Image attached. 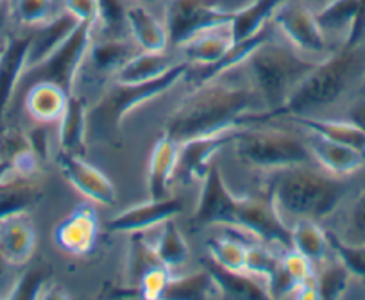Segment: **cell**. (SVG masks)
Returning <instances> with one entry per match:
<instances>
[{"instance_id": "cell-8", "label": "cell", "mask_w": 365, "mask_h": 300, "mask_svg": "<svg viewBox=\"0 0 365 300\" xmlns=\"http://www.w3.org/2000/svg\"><path fill=\"white\" fill-rule=\"evenodd\" d=\"M272 26L283 40L307 58L321 61L335 52L315 20V11L304 0H283L274 11Z\"/></svg>"}, {"instance_id": "cell-18", "label": "cell", "mask_w": 365, "mask_h": 300, "mask_svg": "<svg viewBox=\"0 0 365 300\" xmlns=\"http://www.w3.org/2000/svg\"><path fill=\"white\" fill-rule=\"evenodd\" d=\"M307 145L310 149L312 159L319 165V168L326 170L331 176L346 179L354 176L365 166V156L351 146L342 143L331 141L317 132L307 131Z\"/></svg>"}, {"instance_id": "cell-54", "label": "cell", "mask_w": 365, "mask_h": 300, "mask_svg": "<svg viewBox=\"0 0 365 300\" xmlns=\"http://www.w3.org/2000/svg\"><path fill=\"white\" fill-rule=\"evenodd\" d=\"M138 2H143V4H154L158 0H138Z\"/></svg>"}, {"instance_id": "cell-38", "label": "cell", "mask_w": 365, "mask_h": 300, "mask_svg": "<svg viewBox=\"0 0 365 300\" xmlns=\"http://www.w3.org/2000/svg\"><path fill=\"white\" fill-rule=\"evenodd\" d=\"M158 264H161V261L158 259L153 245H150L149 242H145L143 232L131 235V249H129V256H128V272H129V282H131V286L138 288L140 279H142L150 268L158 267Z\"/></svg>"}, {"instance_id": "cell-7", "label": "cell", "mask_w": 365, "mask_h": 300, "mask_svg": "<svg viewBox=\"0 0 365 300\" xmlns=\"http://www.w3.org/2000/svg\"><path fill=\"white\" fill-rule=\"evenodd\" d=\"M93 34H96L93 23H79L47 59L24 72L22 82H27L29 86L38 81L54 82L61 86L68 95H72L77 77L86 63V54L93 41Z\"/></svg>"}, {"instance_id": "cell-29", "label": "cell", "mask_w": 365, "mask_h": 300, "mask_svg": "<svg viewBox=\"0 0 365 300\" xmlns=\"http://www.w3.org/2000/svg\"><path fill=\"white\" fill-rule=\"evenodd\" d=\"M294 124L303 127L304 131L317 132V134L324 136V138L331 139V141L342 143V145L351 146V149L358 150L365 156V132L353 124L351 120L344 118H321V117H296L289 118Z\"/></svg>"}, {"instance_id": "cell-5", "label": "cell", "mask_w": 365, "mask_h": 300, "mask_svg": "<svg viewBox=\"0 0 365 300\" xmlns=\"http://www.w3.org/2000/svg\"><path fill=\"white\" fill-rule=\"evenodd\" d=\"M188 70H190L188 63L179 61L165 75L153 81L140 82V85H120L113 81L111 88L106 90L97 106L88 109V131L91 129L103 138H111L120 131L124 118L131 111L174 88L187 75Z\"/></svg>"}, {"instance_id": "cell-23", "label": "cell", "mask_w": 365, "mask_h": 300, "mask_svg": "<svg viewBox=\"0 0 365 300\" xmlns=\"http://www.w3.org/2000/svg\"><path fill=\"white\" fill-rule=\"evenodd\" d=\"M77 26H79V22L61 9L51 22L36 27V29L31 33L26 70L33 68L38 63L47 59L48 55H51L52 52H54L56 48L73 33V29H76Z\"/></svg>"}, {"instance_id": "cell-20", "label": "cell", "mask_w": 365, "mask_h": 300, "mask_svg": "<svg viewBox=\"0 0 365 300\" xmlns=\"http://www.w3.org/2000/svg\"><path fill=\"white\" fill-rule=\"evenodd\" d=\"M128 34L142 52H165L168 48V34L165 23L143 2H129L125 11Z\"/></svg>"}, {"instance_id": "cell-42", "label": "cell", "mask_w": 365, "mask_h": 300, "mask_svg": "<svg viewBox=\"0 0 365 300\" xmlns=\"http://www.w3.org/2000/svg\"><path fill=\"white\" fill-rule=\"evenodd\" d=\"M279 263H282L283 272L292 281V284L312 281L317 274V267H315L314 261H310L304 254L292 249V247H289V250L279 257Z\"/></svg>"}, {"instance_id": "cell-43", "label": "cell", "mask_w": 365, "mask_h": 300, "mask_svg": "<svg viewBox=\"0 0 365 300\" xmlns=\"http://www.w3.org/2000/svg\"><path fill=\"white\" fill-rule=\"evenodd\" d=\"M170 274V268L163 267V264L150 268L138 282L140 296L142 299H163V293L172 277Z\"/></svg>"}, {"instance_id": "cell-14", "label": "cell", "mask_w": 365, "mask_h": 300, "mask_svg": "<svg viewBox=\"0 0 365 300\" xmlns=\"http://www.w3.org/2000/svg\"><path fill=\"white\" fill-rule=\"evenodd\" d=\"M237 202L238 197L231 193L230 188L226 186L222 176H220V170L212 165L202 179L201 197H199L197 208L192 216V225H199V227L226 225L230 227Z\"/></svg>"}, {"instance_id": "cell-4", "label": "cell", "mask_w": 365, "mask_h": 300, "mask_svg": "<svg viewBox=\"0 0 365 300\" xmlns=\"http://www.w3.org/2000/svg\"><path fill=\"white\" fill-rule=\"evenodd\" d=\"M269 198L282 218L319 220L331 215L347 193L346 181L308 165L276 170Z\"/></svg>"}, {"instance_id": "cell-37", "label": "cell", "mask_w": 365, "mask_h": 300, "mask_svg": "<svg viewBox=\"0 0 365 300\" xmlns=\"http://www.w3.org/2000/svg\"><path fill=\"white\" fill-rule=\"evenodd\" d=\"M58 13L56 0H9V16L31 29L51 22Z\"/></svg>"}, {"instance_id": "cell-3", "label": "cell", "mask_w": 365, "mask_h": 300, "mask_svg": "<svg viewBox=\"0 0 365 300\" xmlns=\"http://www.w3.org/2000/svg\"><path fill=\"white\" fill-rule=\"evenodd\" d=\"M364 73L365 43L353 48H339L321 59L297 85L289 100L278 111L265 117L263 122L276 118L317 117V113L335 106L351 88H356Z\"/></svg>"}, {"instance_id": "cell-1", "label": "cell", "mask_w": 365, "mask_h": 300, "mask_svg": "<svg viewBox=\"0 0 365 300\" xmlns=\"http://www.w3.org/2000/svg\"><path fill=\"white\" fill-rule=\"evenodd\" d=\"M265 109L262 99L244 75V81L220 77L195 86L165 122V134L178 143L224 129L242 127L251 113Z\"/></svg>"}, {"instance_id": "cell-25", "label": "cell", "mask_w": 365, "mask_h": 300, "mask_svg": "<svg viewBox=\"0 0 365 300\" xmlns=\"http://www.w3.org/2000/svg\"><path fill=\"white\" fill-rule=\"evenodd\" d=\"M70 95L54 82L38 81L26 93V111L38 124H54L61 120Z\"/></svg>"}, {"instance_id": "cell-41", "label": "cell", "mask_w": 365, "mask_h": 300, "mask_svg": "<svg viewBox=\"0 0 365 300\" xmlns=\"http://www.w3.org/2000/svg\"><path fill=\"white\" fill-rule=\"evenodd\" d=\"M43 289H48V275L43 268H29L24 272L15 284L9 288L6 299L13 300H33L43 299Z\"/></svg>"}, {"instance_id": "cell-50", "label": "cell", "mask_w": 365, "mask_h": 300, "mask_svg": "<svg viewBox=\"0 0 365 300\" xmlns=\"http://www.w3.org/2000/svg\"><path fill=\"white\" fill-rule=\"evenodd\" d=\"M9 264L6 263V259L2 256H0V289H2V286H4L6 282V270H8Z\"/></svg>"}, {"instance_id": "cell-35", "label": "cell", "mask_w": 365, "mask_h": 300, "mask_svg": "<svg viewBox=\"0 0 365 300\" xmlns=\"http://www.w3.org/2000/svg\"><path fill=\"white\" fill-rule=\"evenodd\" d=\"M353 275L339 259H326L321 263V268L315 274L319 299H342L344 293L349 288Z\"/></svg>"}, {"instance_id": "cell-49", "label": "cell", "mask_w": 365, "mask_h": 300, "mask_svg": "<svg viewBox=\"0 0 365 300\" xmlns=\"http://www.w3.org/2000/svg\"><path fill=\"white\" fill-rule=\"evenodd\" d=\"M11 172V163L9 159H0V183L4 181V177Z\"/></svg>"}, {"instance_id": "cell-16", "label": "cell", "mask_w": 365, "mask_h": 300, "mask_svg": "<svg viewBox=\"0 0 365 300\" xmlns=\"http://www.w3.org/2000/svg\"><path fill=\"white\" fill-rule=\"evenodd\" d=\"M235 47L233 33H231L230 22L219 23V26L208 27L199 31L187 41H182L175 50L179 52L181 59L190 66L197 68H208L215 66L226 58Z\"/></svg>"}, {"instance_id": "cell-51", "label": "cell", "mask_w": 365, "mask_h": 300, "mask_svg": "<svg viewBox=\"0 0 365 300\" xmlns=\"http://www.w3.org/2000/svg\"><path fill=\"white\" fill-rule=\"evenodd\" d=\"M304 2H307V4L315 11V9H319L322 4H324L326 0H304Z\"/></svg>"}, {"instance_id": "cell-45", "label": "cell", "mask_w": 365, "mask_h": 300, "mask_svg": "<svg viewBox=\"0 0 365 300\" xmlns=\"http://www.w3.org/2000/svg\"><path fill=\"white\" fill-rule=\"evenodd\" d=\"M364 43H365V0H358L353 27H351L349 38H347L344 47L353 48V47H360V45Z\"/></svg>"}, {"instance_id": "cell-9", "label": "cell", "mask_w": 365, "mask_h": 300, "mask_svg": "<svg viewBox=\"0 0 365 300\" xmlns=\"http://www.w3.org/2000/svg\"><path fill=\"white\" fill-rule=\"evenodd\" d=\"M233 11L219 0H167L163 23L167 27L168 47L175 48L199 31L230 22Z\"/></svg>"}, {"instance_id": "cell-34", "label": "cell", "mask_w": 365, "mask_h": 300, "mask_svg": "<svg viewBox=\"0 0 365 300\" xmlns=\"http://www.w3.org/2000/svg\"><path fill=\"white\" fill-rule=\"evenodd\" d=\"M213 296H219V291H217L215 281L206 268L201 272L182 275V277H170L163 293V299L172 300H199L213 299Z\"/></svg>"}, {"instance_id": "cell-11", "label": "cell", "mask_w": 365, "mask_h": 300, "mask_svg": "<svg viewBox=\"0 0 365 300\" xmlns=\"http://www.w3.org/2000/svg\"><path fill=\"white\" fill-rule=\"evenodd\" d=\"M238 127L210 132L179 143L178 165L174 177L181 183H195L205 179L206 172L212 166V159L224 145H231L237 136Z\"/></svg>"}, {"instance_id": "cell-33", "label": "cell", "mask_w": 365, "mask_h": 300, "mask_svg": "<svg viewBox=\"0 0 365 300\" xmlns=\"http://www.w3.org/2000/svg\"><path fill=\"white\" fill-rule=\"evenodd\" d=\"M292 235V249L299 250L301 254L314 261L315 267L326 261L329 249L328 231L319 225L315 220H297L290 227Z\"/></svg>"}, {"instance_id": "cell-52", "label": "cell", "mask_w": 365, "mask_h": 300, "mask_svg": "<svg viewBox=\"0 0 365 300\" xmlns=\"http://www.w3.org/2000/svg\"><path fill=\"white\" fill-rule=\"evenodd\" d=\"M356 95H364L365 97V73H364V77L360 79V82H358V86H356Z\"/></svg>"}, {"instance_id": "cell-55", "label": "cell", "mask_w": 365, "mask_h": 300, "mask_svg": "<svg viewBox=\"0 0 365 300\" xmlns=\"http://www.w3.org/2000/svg\"><path fill=\"white\" fill-rule=\"evenodd\" d=\"M326 2H328V0H326ZM326 2H324V4H326Z\"/></svg>"}, {"instance_id": "cell-19", "label": "cell", "mask_w": 365, "mask_h": 300, "mask_svg": "<svg viewBox=\"0 0 365 300\" xmlns=\"http://www.w3.org/2000/svg\"><path fill=\"white\" fill-rule=\"evenodd\" d=\"M202 267L210 272L217 286L219 296L233 300H255V299H272L270 289L265 281L258 279L256 275L247 272H238L224 268L217 264L215 261H202Z\"/></svg>"}, {"instance_id": "cell-13", "label": "cell", "mask_w": 365, "mask_h": 300, "mask_svg": "<svg viewBox=\"0 0 365 300\" xmlns=\"http://www.w3.org/2000/svg\"><path fill=\"white\" fill-rule=\"evenodd\" d=\"M101 223L96 208L81 204L66 215L54 229V240L63 252L76 257L90 256L99 240Z\"/></svg>"}, {"instance_id": "cell-39", "label": "cell", "mask_w": 365, "mask_h": 300, "mask_svg": "<svg viewBox=\"0 0 365 300\" xmlns=\"http://www.w3.org/2000/svg\"><path fill=\"white\" fill-rule=\"evenodd\" d=\"M129 2L125 0H99L96 27L103 31V36L124 38L128 34L125 11Z\"/></svg>"}, {"instance_id": "cell-26", "label": "cell", "mask_w": 365, "mask_h": 300, "mask_svg": "<svg viewBox=\"0 0 365 300\" xmlns=\"http://www.w3.org/2000/svg\"><path fill=\"white\" fill-rule=\"evenodd\" d=\"M138 52L142 50L131 38L103 36L99 41H91L86 54V63L93 72L117 73Z\"/></svg>"}, {"instance_id": "cell-31", "label": "cell", "mask_w": 365, "mask_h": 300, "mask_svg": "<svg viewBox=\"0 0 365 300\" xmlns=\"http://www.w3.org/2000/svg\"><path fill=\"white\" fill-rule=\"evenodd\" d=\"M40 198V190L33 179L11 172L0 183V218L26 213Z\"/></svg>"}, {"instance_id": "cell-24", "label": "cell", "mask_w": 365, "mask_h": 300, "mask_svg": "<svg viewBox=\"0 0 365 300\" xmlns=\"http://www.w3.org/2000/svg\"><path fill=\"white\" fill-rule=\"evenodd\" d=\"M358 0H328L315 9V20L333 50L346 45L356 15Z\"/></svg>"}, {"instance_id": "cell-15", "label": "cell", "mask_w": 365, "mask_h": 300, "mask_svg": "<svg viewBox=\"0 0 365 300\" xmlns=\"http://www.w3.org/2000/svg\"><path fill=\"white\" fill-rule=\"evenodd\" d=\"M181 211V198H149L143 204L131 205L117 213L106 225L111 232H117V235H136V232H147L150 229L160 227L161 223L175 218Z\"/></svg>"}, {"instance_id": "cell-36", "label": "cell", "mask_w": 365, "mask_h": 300, "mask_svg": "<svg viewBox=\"0 0 365 300\" xmlns=\"http://www.w3.org/2000/svg\"><path fill=\"white\" fill-rule=\"evenodd\" d=\"M247 249V243L233 236H217L208 242L210 259L230 270L245 272Z\"/></svg>"}, {"instance_id": "cell-21", "label": "cell", "mask_w": 365, "mask_h": 300, "mask_svg": "<svg viewBox=\"0 0 365 300\" xmlns=\"http://www.w3.org/2000/svg\"><path fill=\"white\" fill-rule=\"evenodd\" d=\"M31 34L27 36L8 38L6 52L0 61V127L4 124L6 111L11 104L13 95L20 86L24 72L27 68V50Z\"/></svg>"}, {"instance_id": "cell-44", "label": "cell", "mask_w": 365, "mask_h": 300, "mask_svg": "<svg viewBox=\"0 0 365 300\" xmlns=\"http://www.w3.org/2000/svg\"><path fill=\"white\" fill-rule=\"evenodd\" d=\"M61 8L79 23H93L96 26L99 0H61Z\"/></svg>"}, {"instance_id": "cell-30", "label": "cell", "mask_w": 365, "mask_h": 300, "mask_svg": "<svg viewBox=\"0 0 365 300\" xmlns=\"http://www.w3.org/2000/svg\"><path fill=\"white\" fill-rule=\"evenodd\" d=\"M175 59L165 52H138L133 59H129L117 73L113 81L120 85H140V82L153 81L161 77L172 66L175 65Z\"/></svg>"}, {"instance_id": "cell-47", "label": "cell", "mask_w": 365, "mask_h": 300, "mask_svg": "<svg viewBox=\"0 0 365 300\" xmlns=\"http://www.w3.org/2000/svg\"><path fill=\"white\" fill-rule=\"evenodd\" d=\"M347 120L356 124L365 132V97L356 95L347 107Z\"/></svg>"}, {"instance_id": "cell-32", "label": "cell", "mask_w": 365, "mask_h": 300, "mask_svg": "<svg viewBox=\"0 0 365 300\" xmlns=\"http://www.w3.org/2000/svg\"><path fill=\"white\" fill-rule=\"evenodd\" d=\"M150 245H153L161 264H165L170 270L185 264L188 257H190V247H188L187 240L181 235V231H179L174 218L161 223L160 231H158L156 238H154Z\"/></svg>"}, {"instance_id": "cell-10", "label": "cell", "mask_w": 365, "mask_h": 300, "mask_svg": "<svg viewBox=\"0 0 365 300\" xmlns=\"http://www.w3.org/2000/svg\"><path fill=\"white\" fill-rule=\"evenodd\" d=\"M230 227L252 236L265 245L278 243V245L292 247L290 227L282 218L278 209L274 208L270 198L238 197Z\"/></svg>"}, {"instance_id": "cell-17", "label": "cell", "mask_w": 365, "mask_h": 300, "mask_svg": "<svg viewBox=\"0 0 365 300\" xmlns=\"http://www.w3.org/2000/svg\"><path fill=\"white\" fill-rule=\"evenodd\" d=\"M36 250V227L29 211L0 218V256L9 267H24Z\"/></svg>"}, {"instance_id": "cell-53", "label": "cell", "mask_w": 365, "mask_h": 300, "mask_svg": "<svg viewBox=\"0 0 365 300\" xmlns=\"http://www.w3.org/2000/svg\"><path fill=\"white\" fill-rule=\"evenodd\" d=\"M6 45H8V40H0V61H2V55L6 52Z\"/></svg>"}, {"instance_id": "cell-28", "label": "cell", "mask_w": 365, "mask_h": 300, "mask_svg": "<svg viewBox=\"0 0 365 300\" xmlns=\"http://www.w3.org/2000/svg\"><path fill=\"white\" fill-rule=\"evenodd\" d=\"M59 124V146L70 154H86L88 107L83 97L72 93Z\"/></svg>"}, {"instance_id": "cell-2", "label": "cell", "mask_w": 365, "mask_h": 300, "mask_svg": "<svg viewBox=\"0 0 365 300\" xmlns=\"http://www.w3.org/2000/svg\"><path fill=\"white\" fill-rule=\"evenodd\" d=\"M317 63V59L297 52L282 36L278 38V31L274 27L272 34L259 41L238 66L244 70V75L265 106L262 113L249 114L244 125L262 124L265 117L278 111Z\"/></svg>"}, {"instance_id": "cell-40", "label": "cell", "mask_w": 365, "mask_h": 300, "mask_svg": "<svg viewBox=\"0 0 365 300\" xmlns=\"http://www.w3.org/2000/svg\"><path fill=\"white\" fill-rule=\"evenodd\" d=\"M329 249L354 279L365 281V242L351 243L328 231Z\"/></svg>"}, {"instance_id": "cell-6", "label": "cell", "mask_w": 365, "mask_h": 300, "mask_svg": "<svg viewBox=\"0 0 365 300\" xmlns=\"http://www.w3.org/2000/svg\"><path fill=\"white\" fill-rule=\"evenodd\" d=\"M231 145H235L238 159L251 168L276 172L314 161L307 139L282 129H255V125H242Z\"/></svg>"}, {"instance_id": "cell-22", "label": "cell", "mask_w": 365, "mask_h": 300, "mask_svg": "<svg viewBox=\"0 0 365 300\" xmlns=\"http://www.w3.org/2000/svg\"><path fill=\"white\" fill-rule=\"evenodd\" d=\"M179 143L163 132L154 143L147 166V193L149 198L170 197V183L178 165Z\"/></svg>"}, {"instance_id": "cell-27", "label": "cell", "mask_w": 365, "mask_h": 300, "mask_svg": "<svg viewBox=\"0 0 365 300\" xmlns=\"http://www.w3.org/2000/svg\"><path fill=\"white\" fill-rule=\"evenodd\" d=\"M282 2L283 0H249L247 4L235 9L230 20L235 43H244L265 31Z\"/></svg>"}, {"instance_id": "cell-48", "label": "cell", "mask_w": 365, "mask_h": 300, "mask_svg": "<svg viewBox=\"0 0 365 300\" xmlns=\"http://www.w3.org/2000/svg\"><path fill=\"white\" fill-rule=\"evenodd\" d=\"M219 2L224 6V8L230 9V11H235V9L240 8V6L247 4L249 0H219Z\"/></svg>"}, {"instance_id": "cell-46", "label": "cell", "mask_w": 365, "mask_h": 300, "mask_svg": "<svg viewBox=\"0 0 365 300\" xmlns=\"http://www.w3.org/2000/svg\"><path fill=\"white\" fill-rule=\"evenodd\" d=\"M351 225L360 238L365 240V190L358 195L351 209Z\"/></svg>"}, {"instance_id": "cell-12", "label": "cell", "mask_w": 365, "mask_h": 300, "mask_svg": "<svg viewBox=\"0 0 365 300\" xmlns=\"http://www.w3.org/2000/svg\"><path fill=\"white\" fill-rule=\"evenodd\" d=\"M56 161H58L63 177L76 188L77 193L83 195L91 204L110 208L117 202L115 184L108 179L103 170L88 163L84 156L70 154L65 150H59Z\"/></svg>"}]
</instances>
